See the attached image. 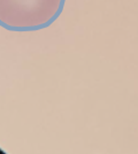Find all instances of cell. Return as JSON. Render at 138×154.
<instances>
[{
  "label": "cell",
  "mask_w": 138,
  "mask_h": 154,
  "mask_svg": "<svg viewBox=\"0 0 138 154\" xmlns=\"http://www.w3.org/2000/svg\"><path fill=\"white\" fill-rule=\"evenodd\" d=\"M66 0H0V24L10 31L47 28L60 16Z\"/></svg>",
  "instance_id": "6da1fadb"
}]
</instances>
